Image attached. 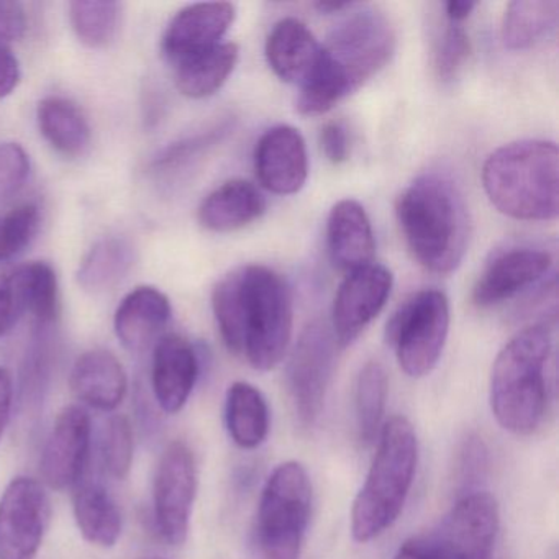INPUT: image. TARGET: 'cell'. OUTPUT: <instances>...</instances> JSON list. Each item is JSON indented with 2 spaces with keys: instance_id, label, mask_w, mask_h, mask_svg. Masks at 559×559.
I'll list each match as a JSON object with an SVG mask.
<instances>
[{
  "instance_id": "6da1fadb",
  "label": "cell",
  "mask_w": 559,
  "mask_h": 559,
  "mask_svg": "<svg viewBox=\"0 0 559 559\" xmlns=\"http://www.w3.org/2000/svg\"><path fill=\"white\" fill-rule=\"evenodd\" d=\"M212 309L225 346L258 371L283 361L293 338V294L281 274L248 264L218 281Z\"/></svg>"
},
{
  "instance_id": "7a4b0ae2",
  "label": "cell",
  "mask_w": 559,
  "mask_h": 559,
  "mask_svg": "<svg viewBox=\"0 0 559 559\" xmlns=\"http://www.w3.org/2000/svg\"><path fill=\"white\" fill-rule=\"evenodd\" d=\"M395 31L384 12L362 8L346 15L322 47L319 64L300 87L297 110L316 117L368 83L394 57Z\"/></svg>"
},
{
  "instance_id": "3957f363",
  "label": "cell",
  "mask_w": 559,
  "mask_h": 559,
  "mask_svg": "<svg viewBox=\"0 0 559 559\" xmlns=\"http://www.w3.org/2000/svg\"><path fill=\"white\" fill-rule=\"evenodd\" d=\"M395 214L408 250L425 270H457L469 245L471 221L463 194L450 178L421 175L402 192Z\"/></svg>"
},
{
  "instance_id": "277c9868",
  "label": "cell",
  "mask_w": 559,
  "mask_h": 559,
  "mask_svg": "<svg viewBox=\"0 0 559 559\" xmlns=\"http://www.w3.org/2000/svg\"><path fill=\"white\" fill-rule=\"evenodd\" d=\"M483 185L493 207L523 222H549L559 212L558 146L522 140L496 150L483 166Z\"/></svg>"
},
{
  "instance_id": "5b68a950",
  "label": "cell",
  "mask_w": 559,
  "mask_h": 559,
  "mask_svg": "<svg viewBox=\"0 0 559 559\" xmlns=\"http://www.w3.org/2000/svg\"><path fill=\"white\" fill-rule=\"evenodd\" d=\"M551 349V329L546 323L520 330L500 349L490 374V407L500 427L530 435L542 424Z\"/></svg>"
},
{
  "instance_id": "8992f818",
  "label": "cell",
  "mask_w": 559,
  "mask_h": 559,
  "mask_svg": "<svg viewBox=\"0 0 559 559\" xmlns=\"http://www.w3.org/2000/svg\"><path fill=\"white\" fill-rule=\"evenodd\" d=\"M418 440L405 417H392L379 433L378 451L352 510L353 538L368 543L399 519L414 484Z\"/></svg>"
},
{
  "instance_id": "52a82bcc",
  "label": "cell",
  "mask_w": 559,
  "mask_h": 559,
  "mask_svg": "<svg viewBox=\"0 0 559 559\" xmlns=\"http://www.w3.org/2000/svg\"><path fill=\"white\" fill-rule=\"evenodd\" d=\"M312 486L297 461L280 464L267 477L258 509L263 559H299L309 525Z\"/></svg>"
},
{
  "instance_id": "ba28073f",
  "label": "cell",
  "mask_w": 559,
  "mask_h": 559,
  "mask_svg": "<svg viewBox=\"0 0 559 559\" xmlns=\"http://www.w3.org/2000/svg\"><path fill=\"white\" fill-rule=\"evenodd\" d=\"M450 332V300L441 290L425 289L399 307L385 326V342L411 378H424L440 361Z\"/></svg>"
},
{
  "instance_id": "9c48e42d",
  "label": "cell",
  "mask_w": 559,
  "mask_h": 559,
  "mask_svg": "<svg viewBox=\"0 0 559 559\" xmlns=\"http://www.w3.org/2000/svg\"><path fill=\"white\" fill-rule=\"evenodd\" d=\"M336 346L338 342L332 326L323 320L307 325L294 346L287 365V385L302 427H313L325 407L335 369Z\"/></svg>"
},
{
  "instance_id": "30bf717a",
  "label": "cell",
  "mask_w": 559,
  "mask_h": 559,
  "mask_svg": "<svg viewBox=\"0 0 559 559\" xmlns=\"http://www.w3.org/2000/svg\"><path fill=\"white\" fill-rule=\"evenodd\" d=\"M195 492L194 454L185 441H173L163 451L153 484L156 525L169 545H182L188 538Z\"/></svg>"
},
{
  "instance_id": "8fae6325",
  "label": "cell",
  "mask_w": 559,
  "mask_h": 559,
  "mask_svg": "<svg viewBox=\"0 0 559 559\" xmlns=\"http://www.w3.org/2000/svg\"><path fill=\"white\" fill-rule=\"evenodd\" d=\"M50 520L44 484L15 477L0 497V559H35Z\"/></svg>"
},
{
  "instance_id": "7c38bea8",
  "label": "cell",
  "mask_w": 559,
  "mask_h": 559,
  "mask_svg": "<svg viewBox=\"0 0 559 559\" xmlns=\"http://www.w3.org/2000/svg\"><path fill=\"white\" fill-rule=\"evenodd\" d=\"M392 284L391 271L378 263L346 274L336 290L330 323L338 346L352 345L381 313L391 296Z\"/></svg>"
},
{
  "instance_id": "4fadbf2b",
  "label": "cell",
  "mask_w": 559,
  "mask_h": 559,
  "mask_svg": "<svg viewBox=\"0 0 559 559\" xmlns=\"http://www.w3.org/2000/svg\"><path fill=\"white\" fill-rule=\"evenodd\" d=\"M93 425L84 408L68 405L58 414L41 451L40 473L51 489L67 490L81 484L90 461Z\"/></svg>"
},
{
  "instance_id": "5bb4252c",
  "label": "cell",
  "mask_w": 559,
  "mask_h": 559,
  "mask_svg": "<svg viewBox=\"0 0 559 559\" xmlns=\"http://www.w3.org/2000/svg\"><path fill=\"white\" fill-rule=\"evenodd\" d=\"M555 266L545 248L510 247L493 254L477 277L473 300L480 309L499 306L542 283Z\"/></svg>"
},
{
  "instance_id": "9a60e30c",
  "label": "cell",
  "mask_w": 559,
  "mask_h": 559,
  "mask_svg": "<svg viewBox=\"0 0 559 559\" xmlns=\"http://www.w3.org/2000/svg\"><path fill=\"white\" fill-rule=\"evenodd\" d=\"M499 506L490 493H466L451 510L440 542L444 559H492Z\"/></svg>"
},
{
  "instance_id": "2e32d148",
  "label": "cell",
  "mask_w": 559,
  "mask_h": 559,
  "mask_svg": "<svg viewBox=\"0 0 559 559\" xmlns=\"http://www.w3.org/2000/svg\"><path fill=\"white\" fill-rule=\"evenodd\" d=\"M254 171L266 191L297 194L309 176V153L302 133L290 126L267 130L254 148Z\"/></svg>"
},
{
  "instance_id": "e0dca14e",
  "label": "cell",
  "mask_w": 559,
  "mask_h": 559,
  "mask_svg": "<svg viewBox=\"0 0 559 559\" xmlns=\"http://www.w3.org/2000/svg\"><path fill=\"white\" fill-rule=\"evenodd\" d=\"M237 17V9L230 2H201L179 11L165 35L162 50L173 63L211 50L222 44Z\"/></svg>"
},
{
  "instance_id": "ac0fdd59",
  "label": "cell",
  "mask_w": 559,
  "mask_h": 559,
  "mask_svg": "<svg viewBox=\"0 0 559 559\" xmlns=\"http://www.w3.org/2000/svg\"><path fill=\"white\" fill-rule=\"evenodd\" d=\"M199 378V358L185 336H162L153 352L152 388L156 402L168 414L188 404Z\"/></svg>"
},
{
  "instance_id": "d6986e66",
  "label": "cell",
  "mask_w": 559,
  "mask_h": 559,
  "mask_svg": "<svg viewBox=\"0 0 559 559\" xmlns=\"http://www.w3.org/2000/svg\"><path fill=\"white\" fill-rule=\"evenodd\" d=\"M326 247L333 266L343 273L374 263V231L358 201L343 199L333 205L326 222Z\"/></svg>"
},
{
  "instance_id": "ffe728a7",
  "label": "cell",
  "mask_w": 559,
  "mask_h": 559,
  "mask_svg": "<svg viewBox=\"0 0 559 559\" xmlns=\"http://www.w3.org/2000/svg\"><path fill=\"white\" fill-rule=\"evenodd\" d=\"M70 385L83 404L97 411L112 412L126 399L129 379L114 353L91 349L74 362Z\"/></svg>"
},
{
  "instance_id": "44dd1931",
  "label": "cell",
  "mask_w": 559,
  "mask_h": 559,
  "mask_svg": "<svg viewBox=\"0 0 559 559\" xmlns=\"http://www.w3.org/2000/svg\"><path fill=\"white\" fill-rule=\"evenodd\" d=\"M171 302L152 286L136 287L123 297L114 317L117 338L130 352L148 348L171 319Z\"/></svg>"
},
{
  "instance_id": "7402d4cb",
  "label": "cell",
  "mask_w": 559,
  "mask_h": 559,
  "mask_svg": "<svg viewBox=\"0 0 559 559\" xmlns=\"http://www.w3.org/2000/svg\"><path fill=\"white\" fill-rule=\"evenodd\" d=\"M320 55L322 45L297 19L277 22L266 40L267 63L286 83L304 86L319 64Z\"/></svg>"
},
{
  "instance_id": "603a6c76",
  "label": "cell",
  "mask_w": 559,
  "mask_h": 559,
  "mask_svg": "<svg viewBox=\"0 0 559 559\" xmlns=\"http://www.w3.org/2000/svg\"><path fill=\"white\" fill-rule=\"evenodd\" d=\"M266 211L257 186L245 179L224 182L202 201L199 207V224L215 234H230L253 224Z\"/></svg>"
},
{
  "instance_id": "cb8c5ba5",
  "label": "cell",
  "mask_w": 559,
  "mask_h": 559,
  "mask_svg": "<svg viewBox=\"0 0 559 559\" xmlns=\"http://www.w3.org/2000/svg\"><path fill=\"white\" fill-rule=\"evenodd\" d=\"M73 512L81 535L91 545L112 548L122 535V515L109 490L100 484L84 483L76 487Z\"/></svg>"
},
{
  "instance_id": "d4e9b609",
  "label": "cell",
  "mask_w": 559,
  "mask_h": 559,
  "mask_svg": "<svg viewBox=\"0 0 559 559\" xmlns=\"http://www.w3.org/2000/svg\"><path fill=\"white\" fill-rule=\"evenodd\" d=\"M240 50L235 44H221L211 50L186 58L176 64V87L189 99L214 96L227 83L238 63Z\"/></svg>"
},
{
  "instance_id": "484cf974",
  "label": "cell",
  "mask_w": 559,
  "mask_h": 559,
  "mask_svg": "<svg viewBox=\"0 0 559 559\" xmlns=\"http://www.w3.org/2000/svg\"><path fill=\"white\" fill-rule=\"evenodd\" d=\"M41 135L61 155L76 158L91 145V127L83 110L63 97H47L38 104Z\"/></svg>"
},
{
  "instance_id": "4316f807",
  "label": "cell",
  "mask_w": 559,
  "mask_h": 559,
  "mask_svg": "<svg viewBox=\"0 0 559 559\" xmlns=\"http://www.w3.org/2000/svg\"><path fill=\"white\" fill-rule=\"evenodd\" d=\"M225 421L238 447H260L270 433V407L260 389L248 382H234L225 401Z\"/></svg>"
},
{
  "instance_id": "83f0119b",
  "label": "cell",
  "mask_w": 559,
  "mask_h": 559,
  "mask_svg": "<svg viewBox=\"0 0 559 559\" xmlns=\"http://www.w3.org/2000/svg\"><path fill=\"white\" fill-rule=\"evenodd\" d=\"M558 19V0H513L503 14V47L512 51L530 50L555 31Z\"/></svg>"
},
{
  "instance_id": "f1b7e54d",
  "label": "cell",
  "mask_w": 559,
  "mask_h": 559,
  "mask_svg": "<svg viewBox=\"0 0 559 559\" xmlns=\"http://www.w3.org/2000/svg\"><path fill=\"white\" fill-rule=\"evenodd\" d=\"M135 251L126 238L109 237L97 241L78 270V284L87 293L114 289L132 270Z\"/></svg>"
},
{
  "instance_id": "f546056e",
  "label": "cell",
  "mask_w": 559,
  "mask_h": 559,
  "mask_svg": "<svg viewBox=\"0 0 559 559\" xmlns=\"http://www.w3.org/2000/svg\"><path fill=\"white\" fill-rule=\"evenodd\" d=\"M389 381L384 366L369 361L362 366L356 379L355 407L359 440L365 444L374 443L384 418L388 402Z\"/></svg>"
},
{
  "instance_id": "4dcf8cb0",
  "label": "cell",
  "mask_w": 559,
  "mask_h": 559,
  "mask_svg": "<svg viewBox=\"0 0 559 559\" xmlns=\"http://www.w3.org/2000/svg\"><path fill=\"white\" fill-rule=\"evenodd\" d=\"M120 4L99 0H76L70 4V21L81 44L104 48L116 37L119 28Z\"/></svg>"
},
{
  "instance_id": "1f68e13d",
  "label": "cell",
  "mask_w": 559,
  "mask_h": 559,
  "mask_svg": "<svg viewBox=\"0 0 559 559\" xmlns=\"http://www.w3.org/2000/svg\"><path fill=\"white\" fill-rule=\"evenodd\" d=\"M235 119L234 117H225L221 122L214 123L207 130H202L201 133L188 136L181 142L169 145L168 148L163 150L155 162L153 168L162 169V171H173V169H181L185 166L192 165L198 162L205 153L211 152L212 148L224 142L231 132H234Z\"/></svg>"
},
{
  "instance_id": "d6a6232c",
  "label": "cell",
  "mask_w": 559,
  "mask_h": 559,
  "mask_svg": "<svg viewBox=\"0 0 559 559\" xmlns=\"http://www.w3.org/2000/svg\"><path fill=\"white\" fill-rule=\"evenodd\" d=\"M104 467L116 479H127L133 463V430L126 415H114L104 427L100 440Z\"/></svg>"
},
{
  "instance_id": "836d02e7",
  "label": "cell",
  "mask_w": 559,
  "mask_h": 559,
  "mask_svg": "<svg viewBox=\"0 0 559 559\" xmlns=\"http://www.w3.org/2000/svg\"><path fill=\"white\" fill-rule=\"evenodd\" d=\"M27 312L31 313V270L28 264H22L0 274V338Z\"/></svg>"
},
{
  "instance_id": "e575fe53",
  "label": "cell",
  "mask_w": 559,
  "mask_h": 559,
  "mask_svg": "<svg viewBox=\"0 0 559 559\" xmlns=\"http://www.w3.org/2000/svg\"><path fill=\"white\" fill-rule=\"evenodd\" d=\"M40 228L37 205L25 204L0 215V263L21 254Z\"/></svg>"
},
{
  "instance_id": "d590c367",
  "label": "cell",
  "mask_w": 559,
  "mask_h": 559,
  "mask_svg": "<svg viewBox=\"0 0 559 559\" xmlns=\"http://www.w3.org/2000/svg\"><path fill=\"white\" fill-rule=\"evenodd\" d=\"M471 55V41L463 24L448 22L435 50V71L443 84H451L461 76Z\"/></svg>"
},
{
  "instance_id": "8d00e7d4",
  "label": "cell",
  "mask_w": 559,
  "mask_h": 559,
  "mask_svg": "<svg viewBox=\"0 0 559 559\" xmlns=\"http://www.w3.org/2000/svg\"><path fill=\"white\" fill-rule=\"evenodd\" d=\"M31 270V313L40 325H48L58 316V280L48 263H28Z\"/></svg>"
},
{
  "instance_id": "74e56055",
  "label": "cell",
  "mask_w": 559,
  "mask_h": 559,
  "mask_svg": "<svg viewBox=\"0 0 559 559\" xmlns=\"http://www.w3.org/2000/svg\"><path fill=\"white\" fill-rule=\"evenodd\" d=\"M31 175V158L19 143H0V207L24 189Z\"/></svg>"
},
{
  "instance_id": "f35d334b",
  "label": "cell",
  "mask_w": 559,
  "mask_h": 559,
  "mask_svg": "<svg viewBox=\"0 0 559 559\" xmlns=\"http://www.w3.org/2000/svg\"><path fill=\"white\" fill-rule=\"evenodd\" d=\"M487 448L479 437H469L464 441L460 456V479L464 486L473 487L486 473Z\"/></svg>"
},
{
  "instance_id": "ab89813d",
  "label": "cell",
  "mask_w": 559,
  "mask_h": 559,
  "mask_svg": "<svg viewBox=\"0 0 559 559\" xmlns=\"http://www.w3.org/2000/svg\"><path fill=\"white\" fill-rule=\"evenodd\" d=\"M28 22L21 2L0 0V44L19 41L27 34Z\"/></svg>"
},
{
  "instance_id": "60d3db41",
  "label": "cell",
  "mask_w": 559,
  "mask_h": 559,
  "mask_svg": "<svg viewBox=\"0 0 559 559\" xmlns=\"http://www.w3.org/2000/svg\"><path fill=\"white\" fill-rule=\"evenodd\" d=\"M320 145H322L323 155L333 165H342V163L348 162V133H346V129L342 123H326L322 129V133H320Z\"/></svg>"
},
{
  "instance_id": "b9f144b4",
  "label": "cell",
  "mask_w": 559,
  "mask_h": 559,
  "mask_svg": "<svg viewBox=\"0 0 559 559\" xmlns=\"http://www.w3.org/2000/svg\"><path fill=\"white\" fill-rule=\"evenodd\" d=\"M21 80V63L8 45L0 44V99L11 96Z\"/></svg>"
},
{
  "instance_id": "7bdbcfd3",
  "label": "cell",
  "mask_w": 559,
  "mask_h": 559,
  "mask_svg": "<svg viewBox=\"0 0 559 559\" xmlns=\"http://www.w3.org/2000/svg\"><path fill=\"white\" fill-rule=\"evenodd\" d=\"M394 559H444L438 538H412L399 548Z\"/></svg>"
},
{
  "instance_id": "ee69618b",
  "label": "cell",
  "mask_w": 559,
  "mask_h": 559,
  "mask_svg": "<svg viewBox=\"0 0 559 559\" xmlns=\"http://www.w3.org/2000/svg\"><path fill=\"white\" fill-rule=\"evenodd\" d=\"M12 402H14V381L9 369L0 366V438L4 435L11 418Z\"/></svg>"
},
{
  "instance_id": "f6af8a7d",
  "label": "cell",
  "mask_w": 559,
  "mask_h": 559,
  "mask_svg": "<svg viewBox=\"0 0 559 559\" xmlns=\"http://www.w3.org/2000/svg\"><path fill=\"white\" fill-rule=\"evenodd\" d=\"M477 8V2H467V0H450L444 4V15L448 22L453 24H463L467 17H471L474 9Z\"/></svg>"
},
{
  "instance_id": "bcb514c9",
  "label": "cell",
  "mask_w": 559,
  "mask_h": 559,
  "mask_svg": "<svg viewBox=\"0 0 559 559\" xmlns=\"http://www.w3.org/2000/svg\"><path fill=\"white\" fill-rule=\"evenodd\" d=\"M353 5L352 2H345V4H338V2H333V4H326V2H320V4H317V9L322 12H332V14H338V12L346 11V9H352Z\"/></svg>"
},
{
  "instance_id": "7dc6e473",
  "label": "cell",
  "mask_w": 559,
  "mask_h": 559,
  "mask_svg": "<svg viewBox=\"0 0 559 559\" xmlns=\"http://www.w3.org/2000/svg\"><path fill=\"white\" fill-rule=\"evenodd\" d=\"M150 559H163V558H150Z\"/></svg>"
}]
</instances>
